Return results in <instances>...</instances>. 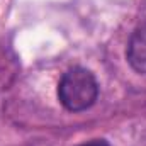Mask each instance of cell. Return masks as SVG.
<instances>
[{
  "label": "cell",
  "instance_id": "cell-1",
  "mask_svg": "<svg viewBox=\"0 0 146 146\" xmlns=\"http://www.w3.org/2000/svg\"><path fill=\"white\" fill-rule=\"evenodd\" d=\"M99 97V83L87 68H72L65 73L58 85V99L70 112L90 109Z\"/></svg>",
  "mask_w": 146,
  "mask_h": 146
},
{
  "label": "cell",
  "instance_id": "cell-3",
  "mask_svg": "<svg viewBox=\"0 0 146 146\" xmlns=\"http://www.w3.org/2000/svg\"><path fill=\"white\" fill-rule=\"evenodd\" d=\"M76 146H110L107 139H92V141H87V143H82V145Z\"/></svg>",
  "mask_w": 146,
  "mask_h": 146
},
{
  "label": "cell",
  "instance_id": "cell-2",
  "mask_svg": "<svg viewBox=\"0 0 146 146\" xmlns=\"http://www.w3.org/2000/svg\"><path fill=\"white\" fill-rule=\"evenodd\" d=\"M127 63L139 75H146V22L139 24L129 37L126 49Z\"/></svg>",
  "mask_w": 146,
  "mask_h": 146
}]
</instances>
